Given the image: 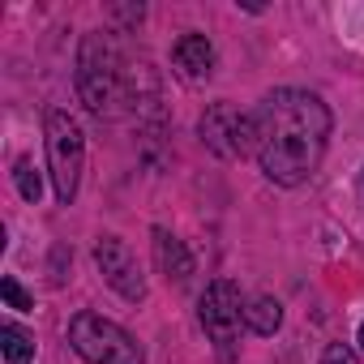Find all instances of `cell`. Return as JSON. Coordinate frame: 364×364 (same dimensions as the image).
<instances>
[{"mask_svg":"<svg viewBox=\"0 0 364 364\" xmlns=\"http://www.w3.org/2000/svg\"><path fill=\"white\" fill-rule=\"evenodd\" d=\"M253 124H257V163L266 171V180L291 189L317 171L326 141H330V107L313 95V90H296L283 86L274 95H266L253 107Z\"/></svg>","mask_w":364,"mask_h":364,"instance_id":"cell-1","label":"cell"},{"mask_svg":"<svg viewBox=\"0 0 364 364\" xmlns=\"http://www.w3.org/2000/svg\"><path fill=\"white\" fill-rule=\"evenodd\" d=\"M129 73L133 65L120 60V48L112 35L95 31L82 39L77 52V95L95 116H116L120 103H129Z\"/></svg>","mask_w":364,"mask_h":364,"instance_id":"cell-2","label":"cell"},{"mask_svg":"<svg viewBox=\"0 0 364 364\" xmlns=\"http://www.w3.org/2000/svg\"><path fill=\"white\" fill-rule=\"evenodd\" d=\"M69 343L86 364H146L141 343L103 313H77L69 321Z\"/></svg>","mask_w":364,"mask_h":364,"instance_id":"cell-3","label":"cell"},{"mask_svg":"<svg viewBox=\"0 0 364 364\" xmlns=\"http://www.w3.org/2000/svg\"><path fill=\"white\" fill-rule=\"evenodd\" d=\"M48 129V167H52V185H56V198L60 206H69L77 198V185H82V167H86V137L77 129V120L60 107L48 112L43 120Z\"/></svg>","mask_w":364,"mask_h":364,"instance_id":"cell-4","label":"cell"},{"mask_svg":"<svg viewBox=\"0 0 364 364\" xmlns=\"http://www.w3.org/2000/svg\"><path fill=\"white\" fill-rule=\"evenodd\" d=\"M198 317H202V326H206V338L215 343L219 360H223V364H232V360H236V343H240V326H245L240 287H236L232 279H215V283L202 291Z\"/></svg>","mask_w":364,"mask_h":364,"instance_id":"cell-5","label":"cell"},{"mask_svg":"<svg viewBox=\"0 0 364 364\" xmlns=\"http://www.w3.org/2000/svg\"><path fill=\"white\" fill-rule=\"evenodd\" d=\"M202 141L223 154V159H245L257 150V124H253V112H240L232 103H210L202 124H198Z\"/></svg>","mask_w":364,"mask_h":364,"instance_id":"cell-6","label":"cell"},{"mask_svg":"<svg viewBox=\"0 0 364 364\" xmlns=\"http://www.w3.org/2000/svg\"><path fill=\"white\" fill-rule=\"evenodd\" d=\"M95 266H99V274H103L129 304H141V300H146V274H141L133 249H129L120 236H103V240L95 245Z\"/></svg>","mask_w":364,"mask_h":364,"instance_id":"cell-7","label":"cell"},{"mask_svg":"<svg viewBox=\"0 0 364 364\" xmlns=\"http://www.w3.org/2000/svg\"><path fill=\"white\" fill-rule=\"evenodd\" d=\"M171 60H176V73L185 82H206L210 69H215V43L206 35H180L176 48H171Z\"/></svg>","mask_w":364,"mask_h":364,"instance_id":"cell-8","label":"cell"},{"mask_svg":"<svg viewBox=\"0 0 364 364\" xmlns=\"http://www.w3.org/2000/svg\"><path fill=\"white\" fill-rule=\"evenodd\" d=\"M154 257H159V270H163L171 283H189V274H193V257H189L185 240L171 236L167 228H154Z\"/></svg>","mask_w":364,"mask_h":364,"instance_id":"cell-9","label":"cell"},{"mask_svg":"<svg viewBox=\"0 0 364 364\" xmlns=\"http://www.w3.org/2000/svg\"><path fill=\"white\" fill-rule=\"evenodd\" d=\"M245 321H249L253 334H274V330L283 326V304H279L274 296H257V300L245 309Z\"/></svg>","mask_w":364,"mask_h":364,"instance_id":"cell-10","label":"cell"},{"mask_svg":"<svg viewBox=\"0 0 364 364\" xmlns=\"http://www.w3.org/2000/svg\"><path fill=\"white\" fill-rule=\"evenodd\" d=\"M0 351H5L9 364H31V360H35V338H31L22 326L5 321V326H0Z\"/></svg>","mask_w":364,"mask_h":364,"instance_id":"cell-11","label":"cell"},{"mask_svg":"<svg viewBox=\"0 0 364 364\" xmlns=\"http://www.w3.org/2000/svg\"><path fill=\"white\" fill-rule=\"evenodd\" d=\"M14 180H18V193H22L26 202H39L43 180H39V171H35V163H31V159H18V163H14Z\"/></svg>","mask_w":364,"mask_h":364,"instance_id":"cell-12","label":"cell"},{"mask_svg":"<svg viewBox=\"0 0 364 364\" xmlns=\"http://www.w3.org/2000/svg\"><path fill=\"white\" fill-rule=\"evenodd\" d=\"M0 296H5V304H9V309H22V313H26V309H35V300L22 291V283H18L14 274L0 279Z\"/></svg>","mask_w":364,"mask_h":364,"instance_id":"cell-13","label":"cell"},{"mask_svg":"<svg viewBox=\"0 0 364 364\" xmlns=\"http://www.w3.org/2000/svg\"><path fill=\"white\" fill-rule=\"evenodd\" d=\"M321 364H360V360H355V351H351L347 343H330V347L321 351Z\"/></svg>","mask_w":364,"mask_h":364,"instance_id":"cell-14","label":"cell"},{"mask_svg":"<svg viewBox=\"0 0 364 364\" xmlns=\"http://www.w3.org/2000/svg\"><path fill=\"white\" fill-rule=\"evenodd\" d=\"M360 347H364V326H360Z\"/></svg>","mask_w":364,"mask_h":364,"instance_id":"cell-15","label":"cell"}]
</instances>
